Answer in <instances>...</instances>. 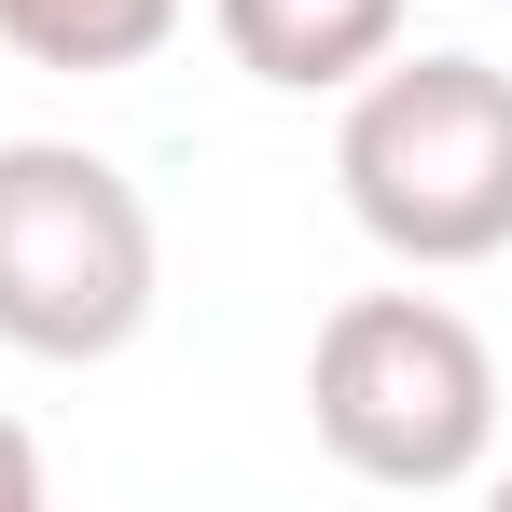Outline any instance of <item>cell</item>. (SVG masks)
Segmentation results:
<instances>
[{"instance_id":"cell-1","label":"cell","mask_w":512,"mask_h":512,"mask_svg":"<svg viewBox=\"0 0 512 512\" xmlns=\"http://www.w3.org/2000/svg\"><path fill=\"white\" fill-rule=\"evenodd\" d=\"M346 222L388 263H499L512 250V70L485 56H374L333 125Z\"/></svg>"},{"instance_id":"cell-2","label":"cell","mask_w":512,"mask_h":512,"mask_svg":"<svg viewBox=\"0 0 512 512\" xmlns=\"http://www.w3.org/2000/svg\"><path fill=\"white\" fill-rule=\"evenodd\" d=\"M305 416L333 443V471L443 499L499 443V360L443 291H346L305 346Z\"/></svg>"},{"instance_id":"cell-3","label":"cell","mask_w":512,"mask_h":512,"mask_svg":"<svg viewBox=\"0 0 512 512\" xmlns=\"http://www.w3.org/2000/svg\"><path fill=\"white\" fill-rule=\"evenodd\" d=\"M153 319V208L84 139H0V346L125 360Z\"/></svg>"},{"instance_id":"cell-4","label":"cell","mask_w":512,"mask_h":512,"mask_svg":"<svg viewBox=\"0 0 512 512\" xmlns=\"http://www.w3.org/2000/svg\"><path fill=\"white\" fill-rule=\"evenodd\" d=\"M208 14H222V56L277 97H346L402 42V0H208Z\"/></svg>"},{"instance_id":"cell-5","label":"cell","mask_w":512,"mask_h":512,"mask_svg":"<svg viewBox=\"0 0 512 512\" xmlns=\"http://www.w3.org/2000/svg\"><path fill=\"white\" fill-rule=\"evenodd\" d=\"M180 0H0V42L28 56V70H139V56H167Z\"/></svg>"},{"instance_id":"cell-6","label":"cell","mask_w":512,"mask_h":512,"mask_svg":"<svg viewBox=\"0 0 512 512\" xmlns=\"http://www.w3.org/2000/svg\"><path fill=\"white\" fill-rule=\"evenodd\" d=\"M28 499H42V443L0 416V512H28Z\"/></svg>"}]
</instances>
